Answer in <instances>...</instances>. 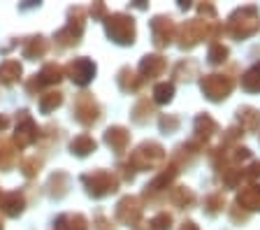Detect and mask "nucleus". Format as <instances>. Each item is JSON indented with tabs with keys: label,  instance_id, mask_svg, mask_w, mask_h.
<instances>
[{
	"label": "nucleus",
	"instance_id": "obj_5",
	"mask_svg": "<svg viewBox=\"0 0 260 230\" xmlns=\"http://www.w3.org/2000/svg\"><path fill=\"white\" fill-rule=\"evenodd\" d=\"M165 160V151H162L160 144L156 142H144L135 149L133 153V163L140 170H146V168H153V165H160Z\"/></svg>",
	"mask_w": 260,
	"mask_h": 230
},
{
	"label": "nucleus",
	"instance_id": "obj_7",
	"mask_svg": "<svg viewBox=\"0 0 260 230\" xmlns=\"http://www.w3.org/2000/svg\"><path fill=\"white\" fill-rule=\"evenodd\" d=\"M140 212H142V207L135 198H123L119 203V209H116V214H119V219L123 223H135L140 219Z\"/></svg>",
	"mask_w": 260,
	"mask_h": 230
},
{
	"label": "nucleus",
	"instance_id": "obj_16",
	"mask_svg": "<svg viewBox=\"0 0 260 230\" xmlns=\"http://www.w3.org/2000/svg\"><path fill=\"white\" fill-rule=\"evenodd\" d=\"M228 47H223L221 42H214L209 47V63H214V65H221V63H225V58H228Z\"/></svg>",
	"mask_w": 260,
	"mask_h": 230
},
{
	"label": "nucleus",
	"instance_id": "obj_3",
	"mask_svg": "<svg viewBox=\"0 0 260 230\" xmlns=\"http://www.w3.org/2000/svg\"><path fill=\"white\" fill-rule=\"evenodd\" d=\"M200 88L202 93L211 100V103H221L228 95L233 93L235 88V79L230 75H221V72H214V75H205L200 79Z\"/></svg>",
	"mask_w": 260,
	"mask_h": 230
},
{
	"label": "nucleus",
	"instance_id": "obj_21",
	"mask_svg": "<svg viewBox=\"0 0 260 230\" xmlns=\"http://www.w3.org/2000/svg\"><path fill=\"white\" fill-rule=\"evenodd\" d=\"M133 114H135V121H137V123H144V121L151 116V105H149V100H142V103L137 105L135 110H133Z\"/></svg>",
	"mask_w": 260,
	"mask_h": 230
},
{
	"label": "nucleus",
	"instance_id": "obj_8",
	"mask_svg": "<svg viewBox=\"0 0 260 230\" xmlns=\"http://www.w3.org/2000/svg\"><path fill=\"white\" fill-rule=\"evenodd\" d=\"M165 58L162 56H144L140 63V70L144 77H149V79H153V77H160L162 70H165Z\"/></svg>",
	"mask_w": 260,
	"mask_h": 230
},
{
	"label": "nucleus",
	"instance_id": "obj_11",
	"mask_svg": "<svg viewBox=\"0 0 260 230\" xmlns=\"http://www.w3.org/2000/svg\"><path fill=\"white\" fill-rule=\"evenodd\" d=\"M195 137L198 140H209L214 133H218V126H216V121L211 119V116H207V114H200L198 119H195Z\"/></svg>",
	"mask_w": 260,
	"mask_h": 230
},
{
	"label": "nucleus",
	"instance_id": "obj_18",
	"mask_svg": "<svg viewBox=\"0 0 260 230\" xmlns=\"http://www.w3.org/2000/svg\"><path fill=\"white\" fill-rule=\"evenodd\" d=\"M121 88H123V91H135L137 86H140V79H137L135 77V72L133 70H128V68H125V70H121Z\"/></svg>",
	"mask_w": 260,
	"mask_h": 230
},
{
	"label": "nucleus",
	"instance_id": "obj_19",
	"mask_svg": "<svg viewBox=\"0 0 260 230\" xmlns=\"http://www.w3.org/2000/svg\"><path fill=\"white\" fill-rule=\"evenodd\" d=\"M170 225H172V216L168 212L158 214V216H153L149 221V230H170Z\"/></svg>",
	"mask_w": 260,
	"mask_h": 230
},
{
	"label": "nucleus",
	"instance_id": "obj_12",
	"mask_svg": "<svg viewBox=\"0 0 260 230\" xmlns=\"http://www.w3.org/2000/svg\"><path fill=\"white\" fill-rule=\"evenodd\" d=\"M242 86L249 93H260V63L251 65L249 70L242 75Z\"/></svg>",
	"mask_w": 260,
	"mask_h": 230
},
{
	"label": "nucleus",
	"instance_id": "obj_6",
	"mask_svg": "<svg viewBox=\"0 0 260 230\" xmlns=\"http://www.w3.org/2000/svg\"><path fill=\"white\" fill-rule=\"evenodd\" d=\"M151 30H153V44L156 47H168L174 38V23L170 17H156L151 21Z\"/></svg>",
	"mask_w": 260,
	"mask_h": 230
},
{
	"label": "nucleus",
	"instance_id": "obj_13",
	"mask_svg": "<svg viewBox=\"0 0 260 230\" xmlns=\"http://www.w3.org/2000/svg\"><path fill=\"white\" fill-rule=\"evenodd\" d=\"M105 140H107V144L114 147L116 151H123L125 144H128V133H125V128H109Z\"/></svg>",
	"mask_w": 260,
	"mask_h": 230
},
{
	"label": "nucleus",
	"instance_id": "obj_17",
	"mask_svg": "<svg viewBox=\"0 0 260 230\" xmlns=\"http://www.w3.org/2000/svg\"><path fill=\"white\" fill-rule=\"evenodd\" d=\"M225 207V200H223V195L221 193H211V195H207V200H205V209H207V214H218L221 209Z\"/></svg>",
	"mask_w": 260,
	"mask_h": 230
},
{
	"label": "nucleus",
	"instance_id": "obj_15",
	"mask_svg": "<svg viewBox=\"0 0 260 230\" xmlns=\"http://www.w3.org/2000/svg\"><path fill=\"white\" fill-rule=\"evenodd\" d=\"M172 95H174V86L168 82L156 84V88H153V100H156L158 105H168L170 100H172Z\"/></svg>",
	"mask_w": 260,
	"mask_h": 230
},
{
	"label": "nucleus",
	"instance_id": "obj_10",
	"mask_svg": "<svg viewBox=\"0 0 260 230\" xmlns=\"http://www.w3.org/2000/svg\"><path fill=\"white\" fill-rule=\"evenodd\" d=\"M237 205H242V207L249 209V212L260 209V186L242 188V191H239V195H237Z\"/></svg>",
	"mask_w": 260,
	"mask_h": 230
},
{
	"label": "nucleus",
	"instance_id": "obj_9",
	"mask_svg": "<svg viewBox=\"0 0 260 230\" xmlns=\"http://www.w3.org/2000/svg\"><path fill=\"white\" fill-rule=\"evenodd\" d=\"M237 121L239 123H242V128L244 130H258L260 128V112L255 110V107H249V105H246V107H239L237 110Z\"/></svg>",
	"mask_w": 260,
	"mask_h": 230
},
{
	"label": "nucleus",
	"instance_id": "obj_2",
	"mask_svg": "<svg viewBox=\"0 0 260 230\" xmlns=\"http://www.w3.org/2000/svg\"><path fill=\"white\" fill-rule=\"evenodd\" d=\"M218 35V26L214 21H202V19H193L186 21L179 28V47L181 49H190L202 40H214Z\"/></svg>",
	"mask_w": 260,
	"mask_h": 230
},
{
	"label": "nucleus",
	"instance_id": "obj_1",
	"mask_svg": "<svg viewBox=\"0 0 260 230\" xmlns=\"http://www.w3.org/2000/svg\"><path fill=\"white\" fill-rule=\"evenodd\" d=\"M228 33L233 35L235 40H244V38H251L260 28V12L258 7L253 5H246V7H239L230 14L228 19Z\"/></svg>",
	"mask_w": 260,
	"mask_h": 230
},
{
	"label": "nucleus",
	"instance_id": "obj_23",
	"mask_svg": "<svg viewBox=\"0 0 260 230\" xmlns=\"http://www.w3.org/2000/svg\"><path fill=\"white\" fill-rule=\"evenodd\" d=\"M174 128H179V119H174V116H160V130L170 133Z\"/></svg>",
	"mask_w": 260,
	"mask_h": 230
},
{
	"label": "nucleus",
	"instance_id": "obj_14",
	"mask_svg": "<svg viewBox=\"0 0 260 230\" xmlns=\"http://www.w3.org/2000/svg\"><path fill=\"white\" fill-rule=\"evenodd\" d=\"M170 198H172V203L177 205V207H181V209L188 207V205H193V200H195L193 191H190V188H186V186H177V188H172Z\"/></svg>",
	"mask_w": 260,
	"mask_h": 230
},
{
	"label": "nucleus",
	"instance_id": "obj_24",
	"mask_svg": "<svg viewBox=\"0 0 260 230\" xmlns=\"http://www.w3.org/2000/svg\"><path fill=\"white\" fill-rule=\"evenodd\" d=\"M244 177H249V179H258L260 177V160H253V163L249 165V170L244 172Z\"/></svg>",
	"mask_w": 260,
	"mask_h": 230
},
{
	"label": "nucleus",
	"instance_id": "obj_26",
	"mask_svg": "<svg viewBox=\"0 0 260 230\" xmlns=\"http://www.w3.org/2000/svg\"><path fill=\"white\" fill-rule=\"evenodd\" d=\"M179 230H198V225H195L193 221H186V223H181V228Z\"/></svg>",
	"mask_w": 260,
	"mask_h": 230
},
{
	"label": "nucleus",
	"instance_id": "obj_20",
	"mask_svg": "<svg viewBox=\"0 0 260 230\" xmlns=\"http://www.w3.org/2000/svg\"><path fill=\"white\" fill-rule=\"evenodd\" d=\"M242 177H244V170H239V168H228L225 175H223V181H225L228 188H235V186H239Z\"/></svg>",
	"mask_w": 260,
	"mask_h": 230
},
{
	"label": "nucleus",
	"instance_id": "obj_22",
	"mask_svg": "<svg viewBox=\"0 0 260 230\" xmlns=\"http://www.w3.org/2000/svg\"><path fill=\"white\" fill-rule=\"evenodd\" d=\"M91 149H95V142H91L88 137H79V140H75V142H72V151L81 153V156H84V153H88Z\"/></svg>",
	"mask_w": 260,
	"mask_h": 230
},
{
	"label": "nucleus",
	"instance_id": "obj_4",
	"mask_svg": "<svg viewBox=\"0 0 260 230\" xmlns=\"http://www.w3.org/2000/svg\"><path fill=\"white\" fill-rule=\"evenodd\" d=\"M107 33L114 42L119 44H133L135 42V21L125 14H114L107 21Z\"/></svg>",
	"mask_w": 260,
	"mask_h": 230
},
{
	"label": "nucleus",
	"instance_id": "obj_25",
	"mask_svg": "<svg viewBox=\"0 0 260 230\" xmlns=\"http://www.w3.org/2000/svg\"><path fill=\"white\" fill-rule=\"evenodd\" d=\"M233 219H235V221H239V219H242V221H246V214H244V212H239L237 207H233Z\"/></svg>",
	"mask_w": 260,
	"mask_h": 230
}]
</instances>
